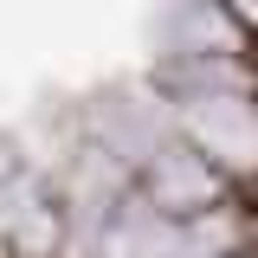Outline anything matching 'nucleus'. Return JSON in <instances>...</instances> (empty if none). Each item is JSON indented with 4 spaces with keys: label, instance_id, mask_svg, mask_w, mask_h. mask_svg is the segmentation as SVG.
<instances>
[{
    "label": "nucleus",
    "instance_id": "1",
    "mask_svg": "<svg viewBox=\"0 0 258 258\" xmlns=\"http://www.w3.org/2000/svg\"><path fill=\"white\" fill-rule=\"evenodd\" d=\"M187 129L207 142V155L232 161V168H258V110L239 97H200L187 103Z\"/></svg>",
    "mask_w": 258,
    "mask_h": 258
}]
</instances>
